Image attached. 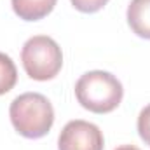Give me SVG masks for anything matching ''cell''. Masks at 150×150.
I'll return each instance as SVG.
<instances>
[{"label": "cell", "instance_id": "cell-1", "mask_svg": "<svg viewBox=\"0 0 150 150\" xmlns=\"http://www.w3.org/2000/svg\"><path fill=\"white\" fill-rule=\"evenodd\" d=\"M9 115L14 129L30 140L45 136L54 124V108L40 93H25L14 98Z\"/></svg>", "mask_w": 150, "mask_h": 150}, {"label": "cell", "instance_id": "cell-2", "mask_svg": "<svg viewBox=\"0 0 150 150\" xmlns=\"http://www.w3.org/2000/svg\"><path fill=\"white\" fill-rule=\"evenodd\" d=\"M77 101L93 113L113 112L124 96L120 80L110 72L93 70L84 74L75 84Z\"/></svg>", "mask_w": 150, "mask_h": 150}, {"label": "cell", "instance_id": "cell-3", "mask_svg": "<svg viewBox=\"0 0 150 150\" xmlns=\"http://www.w3.org/2000/svg\"><path fill=\"white\" fill-rule=\"evenodd\" d=\"M21 61L26 75L33 80H51L63 67V52L54 38L35 35L28 38L21 49Z\"/></svg>", "mask_w": 150, "mask_h": 150}, {"label": "cell", "instance_id": "cell-4", "mask_svg": "<svg viewBox=\"0 0 150 150\" xmlns=\"http://www.w3.org/2000/svg\"><path fill=\"white\" fill-rule=\"evenodd\" d=\"M105 138L101 129L87 120H70L59 133L58 150H103Z\"/></svg>", "mask_w": 150, "mask_h": 150}, {"label": "cell", "instance_id": "cell-5", "mask_svg": "<svg viewBox=\"0 0 150 150\" xmlns=\"http://www.w3.org/2000/svg\"><path fill=\"white\" fill-rule=\"evenodd\" d=\"M126 16L133 33L150 40V0H131Z\"/></svg>", "mask_w": 150, "mask_h": 150}, {"label": "cell", "instance_id": "cell-6", "mask_svg": "<svg viewBox=\"0 0 150 150\" xmlns=\"http://www.w3.org/2000/svg\"><path fill=\"white\" fill-rule=\"evenodd\" d=\"M58 0H11L12 11L23 21H38L52 12Z\"/></svg>", "mask_w": 150, "mask_h": 150}, {"label": "cell", "instance_id": "cell-7", "mask_svg": "<svg viewBox=\"0 0 150 150\" xmlns=\"http://www.w3.org/2000/svg\"><path fill=\"white\" fill-rule=\"evenodd\" d=\"M18 82V68L11 56L0 52V96L9 93Z\"/></svg>", "mask_w": 150, "mask_h": 150}, {"label": "cell", "instance_id": "cell-8", "mask_svg": "<svg viewBox=\"0 0 150 150\" xmlns=\"http://www.w3.org/2000/svg\"><path fill=\"white\" fill-rule=\"evenodd\" d=\"M138 134L150 147V105H147L138 115Z\"/></svg>", "mask_w": 150, "mask_h": 150}, {"label": "cell", "instance_id": "cell-9", "mask_svg": "<svg viewBox=\"0 0 150 150\" xmlns=\"http://www.w3.org/2000/svg\"><path fill=\"white\" fill-rule=\"evenodd\" d=\"M70 2H72V5L77 11H80L84 14L98 12V11H101L108 4V0H70Z\"/></svg>", "mask_w": 150, "mask_h": 150}, {"label": "cell", "instance_id": "cell-10", "mask_svg": "<svg viewBox=\"0 0 150 150\" xmlns=\"http://www.w3.org/2000/svg\"><path fill=\"white\" fill-rule=\"evenodd\" d=\"M115 150H140V149L134 147V145H122V147H117Z\"/></svg>", "mask_w": 150, "mask_h": 150}]
</instances>
